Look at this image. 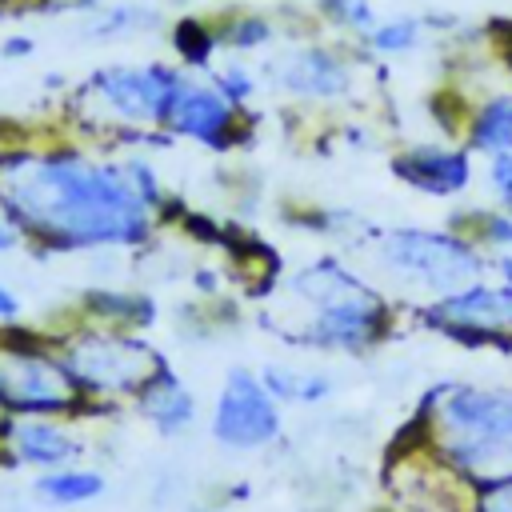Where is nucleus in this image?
Instances as JSON below:
<instances>
[{"label": "nucleus", "instance_id": "f3484780", "mask_svg": "<svg viewBox=\"0 0 512 512\" xmlns=\"http://www.w3.org/2000/svg\"><path fill=\"white\" fill-rule=\"evenodd\" d=\"M268 384V392L284 404H320L332 392V376L316 372V368H264L260 376Z\"/></svg>", "mask_w": 512, "mask_h": 512}, {"label": "nucleus", "instance_id": "c85d7f7f", "mask_svg": "<svg viewBox=\"0 0 512 512\" xmlns=\"http://www.w3.org/2000/svg\"><path fill=\"white\" fill-rule=\"evenodd\" d=\"M16 312H20V300H16V296H12V292L0 284V320H12Z\"/></svg>", "mask_w": 512, "mask_h": 512}, {"label": "nucleus", "instance_id": "393cba45", "mask_svg": "<svg viewBox=\"0 0 512 512\" xmlns=\"http://www.w3.org/2000/svg\"><path fill=\"white\" fill-rule=\"evenodd\" d=\"M472 512H512V476L472 488Z\"/></svg>", "mask_w": 512, "mask_h": 512}, {"label": "nucleus", "instance_id": "0eeeda50", "mask_svg": "<svg viewBox=\"0 0 512 512\" xmlns=\"http://www.w3.org/2000/svg\"><path fill=\"white\" fill-rule=\"evenodd\" d=\"M88 88L132 124H168L172 104L184 88V76H176L168 64H140V68H100Z\"/></svg>", "mask_w": 512, "mask_h": 512}, {"label": "nucleus", "instance_id": "7c9ffc66", "mask_svg": "<svg viewBox=\"0 0 512 512\" xmlns=\"http://www.w3.org/2000/svg\"><path fill=\"white\" fill-rule=\"evenodd\" d=\"M12 244H16V232H12V224L0 216V252H8Z\"/></svg>", "mask_w": 512, "mask_h": 512}, {"label": "nucleus", "instance_id": "39448f33", "mask_svg": "<svg viewBox=\"0 0 512 512\" xmlns=\"http://www.w3.org/2000/svg\"><path fill=\"white\" fill-rule=\"evenodd\" d=\"M420 324L468 348H512V288L504 280H476L440 300L420 304Z\"/></svg>", "mask_w": 512, "mask_h": 512}, {"label": "nucleus", "instance_id": "aec40b11", "mask_svg": "<svg viewBox=\"0 0 512 512\" xmlns=\"http://www.w3.org/2000/svg\"><path fill=\"white\" fill-rule=\"evenodd\" d=\"M316 12H320L324 24H332L344 36H356V40H364L380 20L372 0H320Z\"/></svg>", "mask_w": 512, "mask_h": 512}, {"label": "nucleus", "instance_id": "f8f14e48", "mask_svg": "<svg viewBox=\"0 0 512 512\" xmlns=\"http://www.w3.org/2000/svg\"><path fill=\"white\" fill-rule=\"evenodd\" d=\"M232 100L220 92V88H208V84H192L184 80L176 104H172V116H168V128L188 136V140H200L208 148H220L228 144L232 136Z\"/></svg>", "mask_w": 512, "mask_h": 512}, {"label": "nucleus", "instance_id": "f03ea898", "mask_svg": "<svg viewBox=\"0 0 512 512\" xmlns=\"http://www.w3.org/2000/svg\"><path fill=\"white\" fill-rule=\"evenodd\" d=\"M416 432L472 488L512 476V384L440 380L420 400Z\"/></svg>", "mask_w": 512, "mask_h": 512}, {"label": "nucleus", "instance_id": "ddd939ff", "mask_svg": "<svg viewBox=\"0 0 512 512\" xmlns=\"http://www.w3.org/2000/svg\"><path fill=\"white\" fill-rule=\"evenodd\" d=\"M460 144H468L480 160L496 152H512V80L488 88L468 104Z\"/></svg>", "mask_w": 512, "mask_h": 512}, {"label": "nucleus", "instance_id": "a878e982", "mask_svg": "<svg viewBox=\"0 0 512 512\" xmlns=\"http://www.w3.org/2000/svg\"><path fill=\"white\" fill-rule=\"evenodd\" d=\"M216 88H220L232 104H244V100L256 92V76H252L248 68H240V64H228V68L216 72Z\"/></svg>", "mask_w": 512, "mask_h": 512}, {"label": "nucleus", "instance_id": "1a4fd4ad", "mask_svg": "<svg viewBox=\"0 0 512 512\" xmlns=\"http://www.w3.org/2000/svg\"><path fill=\"white\" fill-rule=\"evenodd\" d=\"M268 76L276 88H284L296 100H344L352 92L356 68L336 44L308 40V44L284 48L268 64Z\"/></svg>", "mask_w": 512, "mask_h": 512}, {"label": "nucleus", "instance_id": "cd10ccee", "mask_svg": "<svg viewBox=\"0 0 512 512\" xmlns=\"http://www.w3.org/2000/svg\"><path fill=\"white\" fill-rule=\"evenodd\" d=\"M492 272H496V280H504V284L512 288V252H500V256H492Z\"/></svg>", "mask_w": 512, "mask_h": 512}, {"label": "nucleus", "instance_id": "7ed1b4c3", "mask_svg": "<svg viewBox=\"0 0 512 512\" xmlns=\"http://www.w3.org/2000/svg\"><path fill=\"white\" fill-rule=\"evenodd\" d=\"M292 292L308 304L300 340L324 352H368L392 328L388 300L340 260L324 256L292 276Z\"/></svg>", "mask_w": 512, "mask_h": 512}, {"label": "nucleus", "instance_id": "412c9836", "mask_svg": "<svg viewBox=\"0 0 512 512\" xmlns=\"http://www.w3.org/2000/svg\"><path fill=\"white\" fill-rule=\"evenodd\" d=\"M152 24V12L148 8H136V4H112L104 12H92L84 32L92 36H124V32H136V28H148Z\"/></svg>", "mask_w": 512, "mask_h": 512}, {"label": "nucleus", "instance_id": "20e7f679", "mask_svg": "<svg viewBox=\"0 0 512 512\" xmlns=\"http://www.w3.org/2000/svg\"><path fill=\"white\" fill-rule=\"evenodd\" d=\"M376 264L404 288H416L428 300H440L456 288H468L492 272V252L472 236L448 228H388L376 236Z\"/></svg>", "mask_w": 512, "mask_h": 512}, {"label": "nucleus", "instance_id": "6ab92c4d", "mask_svg": "<svg viewBox=\"0 0 512 512\" xmlns=\"http://www.w3.org/2000/svg\"><path fill=\"white\" fill-rule=\"evenodd\" d=\"M456 232L472 236L484 252L500 256V252H512V212H500V208H472L464 216L452 220Z\"/></svg>", "mask_w": 512, "mask_h": 512}, {"label": "nucleus", "instance_id": "a211bd4d", "mask_svg": "<svg viewBox=\"0 0 512 512\" xmlns=\"http://www.w3.org/2000/svg\"><path fill=\"white\" fill-rule=\"evenodd\" d=\"M36 492L48 504H88L104 492V476L88 468H52L48 476L36 480Z\"/></svg>", "mask_w": 512, "mask_h": 512}, {"label": "nucleus", "instance_id": "5701e85b", "mask_svg": "<svg viewBox=\"0 0 512 512\" xmlns=\"http://www.w3.org/2000/svg\"><path fill=\"white\" fill-rule=\"evenodd\" d=\"M484 184L500 212H512V152H496L484 160Z\"/></svg>", "mask_w": 512, "mask_h": 512}, {"label": "nucleus", "instance_id": "4468645a", "mask_svg": "<svg viewBox=\"0 0 512 512\" xmlns=\"http://www.w3.org/2000/svg\"><path fill=\"white\" fill-rule=\"evenodd\" d=\"M140 412H144L164 436H176V432H184V428L192 424L196 400H192V392H188L172 372L156 368V376L140 388Z\"/></svg>", "mask_w": 512, "mask_h": 512}, {"label": "nucleus", "instance_id": "9b49d317", "mask_svg": "<svg viewBox=\"0 0 512 512\" xmlns=\"http://www.w3.org/2000/svg\"><path fill=\"white\" fill-rule=\"evenodd\" d=\"M76 384L88 388H136L148 384L156 372H148V348L120 336H84L64 356Z\"/></svg>", "mask_w": 512, "mask_h": 512}, {"label": "nucleus", "instance_id": "423d86ee", "mask_svg": "<svg viewBox=\"0 0 512 512\" xmlns=\"http://www.w3.org/2000/svg\"><path fill=\"white\" fill-rule=\"evenodd\" d=\"M280 400L268 392V384L244 368L228 372L216 408H212V436L224 448H264L280 436Z\"/></svg>", "mask_w": 512, "mask_h": 512}, {"label": "nucleus", "instance_id": "4be33fe9", "mask_svg": "<svg viewBox=\"0 0 512 512\" xmlns=\"http://www.w3.org/2000/svg\"><path fill=\"white\" fill-rule=\"evenodd\" d=\"M268 40H272V20L260 16V12H240V16H232V20L220 28V44L240 48V52L260 48V44H268Z\"/></svg>", "mask_w": 512, "mask_h": 512}, {"label": "nucleus", "instance_id": "f257e3e1", "mask_svg": "<svg viewBox=\"0 0 512 512\" xmlns=\"http://www.w3.org/2000/svg\"><path fill=\"white\" fill-rule=\"evenodd\" d=\"M0 196L24 228L60 248L136 244L148 236L152 200L132 164H92L76 152L24 156L4 164Z\"/></svg>", "mask_w": 512, "mask_h": 512}, {"label": "nucleus", "instance_id": "b1692460", "mask_svg": "<svg viewBox=\"0 0 512 512\" xmlns=\"http://www.w3.org/2000/svg\"><path fill=\"white\" fill-rule=\"evenodd\" d=\"M216 44H220V36H212L200 20H184V24L176 28V48H180V56L192 60V64H204Z\"/></svg>", "mask_w": 512, "mask_h": 512}, {"label": "nucleus", "instance_id": "c756f323", "mask_svg": "<svg viewBox=\"0 0 512 512\" xmlns=\"http://www.w3.org/2000/svg\"><path fill=\"white\" fill-rule=\"evenodd\" d=\"M24 52H32V40H28V36H12V40L4 44V56H24Z\"/></svg>", "mask_w": 512, "mask_h": 512}, {"label": "nucleus", "instance_id": "6e6552de", "mask_svg": "<svg viewBox=\"0 0 512 512\" xmlns=\"http://www.w3.org/2000/svg\"><path fill=\"white\" fill-rule=\"evenodd\" d=\"M72 372L36 348H0V404L16 412H60L72 404Z\"/></svg>", "mask_w": 512, "mask_h": 512}, {"label": "nucleus", "instance_id": "bb28decb", "mask_svg": "<svg viewBox=\"0 0 512 512\" xmlns=\"http://www.w3.org/2000/svg\"><path fill=\"white\" fill-rule=\"evenodd\" d=\"M492 40H496V52H500V64H504V72H508V80H512V24H496V32H492Z\"/></svg>", "mask_w": 512, "mask_h": 512}, {"label": "nucleus", "instance_id": "dca6fc26", "mask_svg": "<svg viewBox=\"0 0 512 512\" xmlns=\"http://www.w3.org/2000/svg\"><path fill=\"white\" fill-rule=\"evenodd\" d=\"M424 40H428V20L412 16V12H396V16H380L376 28L360 40V48L368 56L392 60V56H408V52L424 48Z\"/></svg>", "mask_w": 512, "mask_h": 512}, {"label": "nucleus", "instance_id": "9d476101", "mask_svg": "<svg viewBox=\"0 0 512 512\" xmlns=\"http://www.w3.org/2000/svg\"><path fill=\"white\" fill-rule=\"evenodd\" d=\"M392 172L432 200H456L476 180V152L468 144H408L392 156Z\"/></svg>", "mask_w": 512, "mask_h": 512}, {"label": "nucleus", "instance_id": "2eb2a0df", "mask_svg": "<svg viewBox=\"0 0 512 512\" xmlns=\"http://www.w3.org/2000/svg\"><path fill=\"white\" fill-rule=\"evenodd\" d=\"M12 448H16V456L24 464H40V468H56L76 452L72 436L60 424L40 420V416H28V420H20L12 428Z\"/></svg>", "mask_w": 512, "mask_h": 512}]
</instances>
